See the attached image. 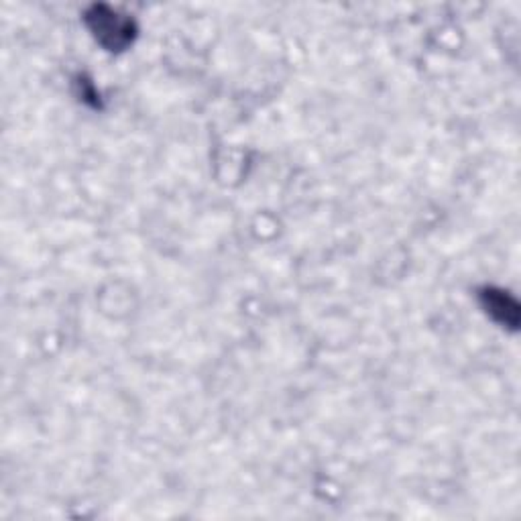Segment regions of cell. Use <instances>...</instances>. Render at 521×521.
<instances>
[{"mask_svg": "<svg viewBox=\"0 0 521 521\" xmlns=\"http://www.w3.org/2000/svg\"><path fill=\"white\" fill-rule=\"evenodd\" d=\"M487 308L491 314L499 311L501 314V320H505L507 324H517V306L511 299H507V295H503V293H491L488 295Z\"/></svg>", "mask_w": 521, "mask_h": 521, "instance_id": "6da1fadb", "label": "cell"}]
</instances>
